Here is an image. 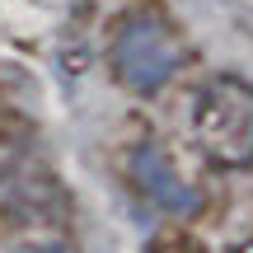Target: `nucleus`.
<instances>
[{"mask_svg": "<svg viewBox=\"0 0 253 253\" xmlns=\"http://www.w3.org/2000/svg\"><path fill=\"white\" fill-rule=\"evenodd\" d=\"M131 160H136L131 164V169H136V183L150 192V202H160V207H169V211H188L192 207V188L178 178V169L169 164V155H164V150L141 145Z\"/></svg>", "mask_w": 253, "mask_h": 253, "instance_id": "3", "label": "nucleus"}, {"mask_svg": "<svg viewBox=\"0 0 253 253\" xmlns=\"http://www.w3.org/2000/svg\"><path fill=\"white\" fill-rule=\"evenodd\" d=\"M19 253H61V244H28V249H19Z\"/></svg>", "mask_w": 253, "mask_h": 253, "instance_id": "4", "label": "nucleus"}, {"mask_svg": "<svg viewBox=\"0 0 253 253\" xmlns=\"http://www.w3.org/2000/svg\"><path fill=\"white\" fill-rule=\"evenodd\" d=\"M192 136L211 164H253V84L239 75L207 80L192 99Z\"/></svg>", "mask_w": 253, "mask_h": 253, "instance_id": "1", "label": "nucleus"}, {"mask_svg": "<svg viewBox=\"0 0 253 253\" xmlns=\"http://www.w3.org/2000/svg\"><path fill=\"white\" fill-rule=\"evenodd\" d=\"M108 66L118 75L122 89L131 94H155L173 71L183 66V38L173 33V24L155 9H136L118 24L113 33Z\"/></svg>", "mask_w": 253, "mask_h": 253, "instance_id": "2", "label": "nucleus"}]
</instances>
